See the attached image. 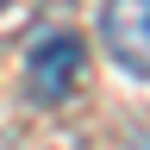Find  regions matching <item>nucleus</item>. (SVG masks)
Segmentation results:
<instances>
[{
	"label": "nucleus",
	"mask_w": 150,
	"mask_h": 150,
	"mask_svg": "<svg viewBox=\"0 0 150 150\" xmlns=\"http://www.w3.org/2000/svg\"><path fill=\"white\" fill-rule=\"evenodd\" d=\"M81 69H88V44L75 31H63V25L38 31L31 50H25V88H31V100H44V106L69 100L75 81H81Z\"/></svg>",
	"instance_id": "1"
},
{
	"label": "nucleus",
	"mask_w": 150,
	"mask_h": 150,
	"mask_svg": "<svg viewBox=\"0 0 150 150\" xmlns=\"http://www.w3.org/2000/svg\"><path fill=\"white\" fill-rule=\"evenodd\" d=\"M100 38H106L119 69L150 75V0H106L100 6Z\"/></svg>",
	"instance_id": "2"
},
{
	"label": "nucleus",
	"mask_w": 150,
	"mask_h": 150,
	"mask_svg": "<svg viewBox=\"0 0 150 150\" xmlns=\"http://www.w3.org/2000/svg\"><path fill=\"white\" fill-rule=\"evenodd\" d=\"M131 150H150V144H131Z\"/></svg>",
	"instance_id": "3"
}]
</instances>
